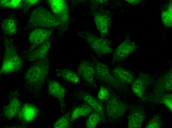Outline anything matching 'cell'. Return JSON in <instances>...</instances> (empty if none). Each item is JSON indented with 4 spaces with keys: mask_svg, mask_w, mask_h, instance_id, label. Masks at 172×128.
Wrapping results in <instances>:
<instances>
[{
    "mask_svg": "<svg viewBox=\"0 0 172 128\" xmlns=\"http://www.w3.org/2000/svg\"><path fill=\"white\" fill-rule=\"evenodd\" d=\"M29 25L33 27H51L60 24L54 15L46 9L38 7L31 14Z\"/></svg>",
    "mask_w": 172,
    "mask_h": 128,
    "instance_id": "1",
    "label": "cell"
},
{
    "mask_svg": "<svg viewBox=\"0 0 172 128\" xmlns=\"http://www.w3.org/2000/svg\"><path fill=\"white\" fill-rule=\"evenodd\" d=\"M86 39L90 48L97 54L103 55L112 52L109 40L92 34L86 36Z\"/></svg>",
    "mask_w": 172,
    "mask_h": 128,
    "instance_id": "2",
    "label": "cell"
},
{
    "mask_svg": "<svg viewBox=\"0 0 172 128\" xmlns=\"http://www.w3.org/2000/svg\"><path fill=\"white\" fill-rule=\"evenodd\" d=\"M106 109L108 117L110 119H115L124 115L127 110V106L119 99L112 98L107 102Z\"/></svg>",
    "mask_w": 172,
    "mask_h": 128,
    "instance_id": "3",
    "label": "cell"
},
{
    "mask_svg": "<svg viewBox=\"0 0 172 128\" xmlns=\"http://www.w3.org/2000/svg\"><path fill=\"white\" fill-rule=\"evenodd\" d=\"M48 3L60 24L64 23L68 18V9L63 0H49Z\"/></svg>",
    "mask_w": 172,
    "mask_h": 128,
    "instance_id": "4",
    "label": "cell"
},
{
    "mask_svg": "<svg viewBox=\"0 0 172 128\" xmlns=\"http://www.w3.org/2000/svg\"><path fill=\"white\" fill-rule=\"evenodd\" d=\"M94 66L96 76L99 80L112 84L116 83L117 80L111 75L104 63L97 61L95 63Z\"/></svg>",
    "mask_w": 172,
    "mask_h": 128,
    "instance_id": "5",
    "label": "cell"
},
{
    "mask_svg": "<svg viewBox=\"0 0 172 128\" xmlns=\"http://www.w3.org/2000/svg\"><path fill=\"white\" fill-rule=\"evenodd\" d=\"M78 74L86 82L92 83L94 80L95 71L94 66L85 60L79 63L77 69Z\"/></svg>",
    "mask_w": 172,
    "mask_h": 128,
    "instance_id": "6",
    "label": "cell"
},
{
    "mask_svg": "<svg viewBox=\"0 0 172 128\" xmlns=\"http://www.w3.org/2000/svg\"><path fill=\"white\" fill-rule=\"evenodd\" d=\"M136 48L134 43L128 40H125L117 48L113 57L115 60L123 59L127 56Z\"/></svg>",
    "mask_w": 172,
    "mask_h": 128,
    "instance_id": "7",
    "label": "cell"
},
{
    "mask_svg": "<svg viewBox=\"0 0 172 128\" xmlns=\"http://www.w3.org/2000/svg\"><path fill=\"white\" fill-rule=\"evenodd\" d=\"M79 95L82 99L89 105L95 112L98 114L100 117L103 118L104 117L103 108L101 102L87 92L81 91Z\"/></svg>",
    "mask_w": 172,
    "mask_h": 128,
    "instance_id": "8",
    "label": "cell"
},
{
    "mask_svg": "<svg viewBox=\"0 0 172 128\" xmlns=\"http://www.w3.org/2000/svg\"><path fill=\"white\" fill-rule=\"evenodd\" d=\"M94 20L102 35L107 34L110 25V19L108 15L104 13H96L94 15Z\"/></svg>",
    "mask_w": 172,
    "mask_h": 128,
    "instance_id": "9",
    "label": "cell"
},
{
    "mask_svg": "<svg viewBox=\"0 0 172 128\" xmlns=\"http://www.w3.org/2000/svg\"><path fill=\"white\" fill-rule=\"evenodd\" d=\"M37 112L35 106L30 104L26 103L21 108L18 113L19 117L24 122H31L36 117Z\"/></svg>",
    "mask_w": 172,
    "mask_h": 128,
    "instance_id": "10",
    "label": "cell"
},
{
    "mask_svg": "<svg viewBox=\"0 0 172 128\" xmlns=\"http://www.w3.org/2000/svg\"><path fill=\"white\" fill-rule=\"evenodd\" d=\"M51 33L50 30L42 28L36 29L31 32L30 41L32 44L35 45L42 44L48 39Z\"/></svg>",
    "mask_w": 172,
    "mask_h": 128,
    "instance_id": "11",
    "label": "cell"
},
{
    "mask_svg": "<svg viewBox=\"0 0 172 128\" xmlns=\"http://www.w3.org/2000/svg\"><path fill=\"white\" fill-rule=\"evenodd\" d=\"M47 90L49 94L57 98L61 104H64L65 90L59 82L54 80L49 81Z\"/></svg>",
    "mask_w": 172,
    "mask_h": 128,
    "instance_id": "12",
    "label": "cell"
},
{
    "mask_svg": "<svg viewBox=\"0 0 172 128\" xmlns=\"http://www.w3.org/2000/svg\"><path fill=\"white\" fill-rule=\"evenodd\" d=\"M112 73L113 76L116 80L124 83H131L134 78L132 73L121 67L114 68Z\"/></svg>",
    "mask_w": 172,
    "mask_h": 128,
    "instance_id": "13",
    "label": "cell"
},
{
    "mask_svg": "<svg viewBox=\"0 0 172 128\" xmlns=\"http://www.w3.org/2000/svg\"><path fill=\"white\" fill-rule=\"evenodd\" d=\"M144 118V115L141 110L138 109H135L129 116V128H140Z\"/></svg>",
    "mask_w": 172,
    "mask_h": 128,
    "instance_id": "14",
    "label": "cell"
},
{
    "mask_svg": "<svg viewBox=\"0 0 172 128\" xmlns=\"http://www.w3.org/2000/svg\"><path fill=\"white\" fill-rule=\"evenodd\" d=\"M47 69L44 67L39 68L34 72L28 74L27 80L36 84H40L44 80L47 74Z\"/></svg>",
    "mask_w": 172,
    "mask_h": 128,
    "instance_id": "15",
    "label": "cell"
},
{
    "mask_svg": "<svg viewBox=\"0 0 172 128\" xmlns=\"http://www.w3.org/2000/svg\"><path fill=\"white\" fill-rule=\"evenodd\" d=\"M20 103L16 98L12 99L4 111V114L6 117L11 119L18 114L21 109Z\"/></svg>",
    "mask_w": 172,
    "mask_h": 128,
    "instance_id": "16",
    "label": "cell"
},
{
    "mask_svg": "<svg viewBox=\"0 0 172 128\" xmlns=\"http://www.w3.org/2000/svg\"><path fill=\"white\" fill-rule=\"evenodd\" d=\"M92 111L91 108L87 103L82 104L73 110L71 114V120L72 121L80 116H86L90 113Z\"/></svg>",
    "mask_w": 172,
    "mask_h": 128,
    "instance_id": "17",
    "label": "cell"
},
{
    "mask_svg": "<svg viewBox=\"0 0 172 128\" xmlns=\"http://www.w3.org/2000/svg\"><path fill=\"white\" fill-rule=\"evenodd\" d=\"M17 24L13 18L8 17L2 21V27L3 31L7 34L12 35L16 34L17 31Z\"/></svg>",
    "mask_w": 172,
    "mask_h": 128,
    "instance_id": "18",
    "label": "cell"
},
{
    "mask_svg": "<svg viewBox=\"0 0 172 128\" xmlns=\"http://www.w3.org/2000/svg\"><path fill=\"white\" fill-rule=\"evenodd\" d=\"M172 3L167 4L161 13L162 21L163 25L168 27H171L172 25Z\"/></svg>",
    "mask_w": 172,
    "mask_h": 128,
    "instance_id": "19",
    "label": "cell"
},
{
    "mask_svg": "<svg viewBox=\"0 0 172 128\" xmlns=\"http://www.w3.org/2000/svg\"><path fill=\"white\" fill-rule=\"evenodd\" d=\"M59 73L62 78L68 82L74 83H77L79 82L78 76L71 70L64 69L61 70Z\"/></svg>",
    "mask_w": 172,
    "mask_h": 128,
    "instance_id": "20",
    "label": "cell"
},
{
    "mask_svg": "<svg viewBox=\"0 0 172 128\" xmlns=\"http://www.w3.org/2000/svg\"><path fill=\"white\" fill-rule=\"evenodd\" d=\"M69 113H67L58 119L53 124L55 128H69L71 125L70 118Z\"/></svg>",
    "mask_w": 172,
    "mask_h": 128,
    "instance_id": "21",
    "label": "cell"
},
{
    "mask_svg": "<svg viewBox=\"0 0 172 128\" xmlns=\"http://www.w3.org/2000/svg\"><path fill=\"white\" fill-rule=\"evenodd\" d=\"M144 88L143 83L139 79L136 80L133 83L132 85L133 91L139 97H142L143 96Z\"/></svg>",
    "mask_w": 172,
    "mask_h": 128,
    "instance_id": "22",
    "label": "cell"
},
{
    "mask_svg": "<svg viewBox=\"0 0 172 128\" xmlns=\"http://www.w3.org/2000/svg\"><path fill=\"white\" fill-rule=\"evenodd\" d=\"M100 117L99 114L95 112L91 114L86 121V127L87 128L96 127L99 123Z\"/></svg>",
    "mask_w": 172,
    "mask_h": 128,
    "instance_id": "23",
    "label": "cell"
},
{
    "mask_svg": "<svg viewBox=\"0 0 172 128\" xmlns=\"http://www.w3.org/2000/svg\"><path fill=\"white\" fill-rule=\"evenodd\" d=\"M21 1V0H1L0 6L9 8H19L22 5Z\"/></svg>",
    "mask_w": 172,
    "mask_h": 128,
    "instance_id": "24",
    "label": "cell"
},
{
    "mask_svg": "<svg viewBox=\"0 0 172 128\" xmlns=\"http://www.w3.org/2000/svg\"><path fill=\"white\" fill-rule=\"evenodd\" d=\"M50 43L48 41L44 42L41 46L36 50L35 55L39 58H42L45 56L49 49Z\"/></svg>",
    "mask_w": 172,
    "mask_h": 128,
    "instance_id": "25",
    "label": "cell"
},
{
    "mask_svg": "<svg viewBox=\"0 0 172 128\" xmlns=\"http://www.w3.org/2000/svg\"><path fill=\"white\" fill-rule=\"evenodd\" d=\"M109 97V93L108 89L106 87L102 86L98 92V99L102 100H107Z\"/></svg>",
    "mask_w": 172,
    "mask_h": 128,
    "instance_id": "26",
    "label": "cell"
},
{
    "mask_svg": "<svg viewBox=\"0 0 172 128\" xmlns=\"http://www.w3.org/2000/svg\"><path fill=\"white\" fill-rule=\"evenodd\" d=\"M161 125L160 119L157 117H155L152 119L147 123L146 128H160Z\"/></svg>",
    "mask_w": 172,
    "mask_h": 128,
    "instance_id": "27",
    "label": "cell"
},
{
    "mask_svg": "<svg viewBox=\"0 0 172 128\" xmlns=\"http://www.w3.org/2000/svg\"><path fill=\"white\" fill-rule=\"evenodd\" d=\"M163 101L170 110L172 111V96L170 95H166L163 98Z\"/></svg>",
    "mask_w": 172,
    "mask_h": 128,
    "instance_id": "28",
    "label": "cell"
},
{
    "mask_svg": "<svg viewBox=\"0 0 172 128\" xmlns=\"http://www.w3.org/2000/svg\"><path fill=\"white\" fill-rule=\"evenodd\" d=\"M26 1V3H27L28 5H33L36 3L39 0H27Z\"/></svg>",
    "mask_w": 172,
    "mask_h": 128,
    "instance_id": "29",
    "label": "cell"
},
{
    "mask_svg": "<svg viewBox=\"0 0 172 128\" xmlns=\"http://www.w3.org/2000/svg\"><path fill=\"white\" fill-rule=\"evenodd\" d=\"M129 3L132 4H137L141 1V0H127Z\"/></svg>",
    "mask_w": 172,
    "mask_h": 128,
    "instance_id": "30",
    "label": "cell"
}]
</instances>
